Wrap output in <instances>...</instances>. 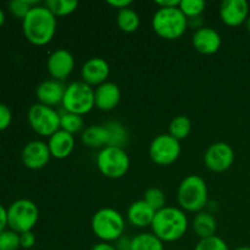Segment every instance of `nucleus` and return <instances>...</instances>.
Returning a JSON list of instances; mask_svg holds the SVG:
<instances>
[{"label":"nucleus","instance_id":"f257e3e1","mask_svg":"<svg viewBox=\"0 0 250 250\" xmlns=\"http://www.w3.org/2000/svg\"><path fill=\"white\" fill-rule=\"evenodd\" d=\"M58 20L45 5H36L22 20V31L31 44L43 46L55 37Z\"/></svg>","mask_w":250,"mask_h":250},{"label":"nucleus","instance_id":"f03ea898","mask_svg":"<svg viewBox=\"0 0 250 250\" xmlns=\"http://www.w3.org/2000/svg\"><path fill=\"white\" fill-rule=\"evenodd\" d=\"M189 221L181 208L165 207L156 211L151 224V232L164 243L180 241L187 233Z\"/></svg>","mask_w":250,"mask_h":250},{"label":"nucleus","instance_id":"7ed1b4c3","mask_svg":"<svg viewBox=\"0 0 250 250\" xmlns=\"http://www.w3.org/2000/svg\"><path fill=\"white\" fill-rule=\"evenodd\" d=\"M177 202L185 212L198 214L203 211L209 202V190L204 178L198 175L183 178L178 186Z\"/></svg>","mask_w":250,"mask_h":250},{"label":"nucleus","instance_id":"20e7f679","mask_svg":"<svg viewBox=\"0 0 250 250\" xmlns=\"http://www.w3.org/2000/svg\"><path fill=\"white\" fill-rule=\"evenodd\" d=\"M90 227L100 242L112 243L125 234L126 221L117 210L112 208H103L93 215Z\"/></svg>","mask_w":250,"mask_h":250},{"label":"nucleus","instance_id":"39448f33","mask_svg":"<svg viewBox=\"0 0 250 250\" xmlns=\"http://www.w3.org/2000/svg\"><path fill=\"white\" fill-rule=\"evenodd\" d=\"M151 27L160 38L176 41L188 29L187 17L182 14L180 7L158 9L151 19Z\"/></svg>","mask_w":250,"mask_h":250},{"label":"nucleus","instance_id":"423d86ee","mask_svg":"<svg viewBox=\"0 0 250 250\" xmlns=\"http://www.w3.org/2000/svg\"><path fill=\"white\" fill-rule=\"evenodd\" d=\"M95 163L99 172L111 180H119L126 176L131 166L128 154L124 148L117 146H105L100 149Z\"/></svg>","mask_w":250,"mask_h":250},{"label":"nucleus","instance_id":"0eeeda50","mask_svg":"<svg viewBox=\"0 0 250 250\" xmlns=\"http://www.w3.org/2000/svg\"><path fill=\"white\" fill-rule=\"evenodd\" d=\"M63 111L77 114L80 116L89 114L95 107L94 88L83 81H76L66 87L62 99Z\"/></svg>","mask_w":250,"mask_h":250},{"label":"nucleus","instance_id":"6e6552de","mask_svg":"<svg viewBox=\"0 0 250 250\" xmlns=\"http://www.w3.org/2000/svg\"><path fill=\"white\" fill-rule=\"evenodd\" d=\"M38 220V207L29 199H19L7 208V226L19 234L32 231Z\"/></svg>","mask_w":250,"mask_h":250},{"label":"nucleus","instance_id":"1a4fd4ad","mask_svg":"<svg viewBox=\"0 0 250 250\" xmlns=\"http://www.w3.org/2000/svg\"><path fill=\"white\" fill-rule=\"evenodd\" d=\"M29 126L42 137H51L60 129V112L43 104H33L27 114Z\"/></svg>","mask_w":250,"mask_h":250},{"label":"nucleus","instance_id":"9d476101","mask_svg":"<svg viewBox=\"0 0 250 250\" xmlns=\"http://www.w3.org/2000/svg\"><path fill=\"white\" fill-rule=\"evenodd\" d=\"M181 151V142L168 133L156 136L149 146V156L159 166L172 165L178 160Z\"/></svg>","mask_w":250,"mask_h":250},{"label":"nucleus","instance_id":"9b49d317","mask_svg":"<svg viewBox=\"0 0 250 250\" xmlns=\"http://www.w3.org/2000/svg\"><path fill=\"white\" fill-rule=\"evenodd\" d=\"M234 150L225 142H216L207 149L204 154V164L208 170L221 173L229 170L234 163Z\"/></svg>","mask_w":250,"mask_h":250},{"label":"nucleus","instance_id":"f8f14e48","mask_svg":"<svg viewBox=\"0 0 250 250\" xmlns=\"http://www.w3.org/2000/svg\"><path fill=\"white\" fill-rule=\"evenodd\" d=\"M46 68L53 80L63 82L75 70V58L66 49H56L49 55Z\"/></svg>","mask_w":250,"mask_h":250},{"label":"nucleus","instance_id":"ddd939ff","mask_svg":"<svg viewBox=\"0 0 250 250\" xmlns=\"http://www.w3.org/2000/svg\"><path fill=\"white\" fill-rule=\"evenodd\" d=\"M22 163L29 170H41L49 164L51 159L48 143L43 141H32L22 149Z\"/></svg>","mask_w":250,"mask_h":250},{"label":"nucleus","instance_id":"4468645a","mask_svg":"<svg viewBox=\"0 0 250 250\" xmlns=\"http://www.w3.org/2000/svg\"><path fill=\"white\" fill-rule=\"evenodd\" d=\"M110 76V65L103 58H90L83 63L81 68V77L90 87H99L107 82Z\"/></svg>","mask_w":250,"mask_h":250},{"label":"nucleus","instance_id":"2eb2a0df","mask_svg":"<svg viewBox=\"0 0 250 250\" xmlns=\"http://www.w3.org/2000/svg\"><path fill=\"white\" fill-rule=\"evenodd\" d=\"M219 12L226 26L238 27L246 23L249 17V4L247 0H225L220 5Z\"/></svg>","mask_w":250,"mask_h":250},{"label":"nucleus","instance_id":"dca6fc26","mask_svg":"<svg viewBox=\"0 0 250 250\" xmlns=\"http://www.w3.org/2000/svg\"><path fill=\"white\" fill-rule=\"evenodd\" d=\"M67 85L65 83L56 80H46L39 83L36 89L37 99L39 104L46 105V106L55 107L62 104L63 95Z\"/></svg>","mask_w":250,"mask_h":250},{"label":"nucleus","instance_id":"f3484780","mask_svg":"<svg viewBox=\"0 0 250 250\" xmlns=\"http://www.w3.org/2000/svg\"><path fill=\"white\" fill-rule=\"evenodd\" d=\"M192 44L195 50L204 55H212L221 48L222 39L217 31L211 27H203L194 31L192 37Z\"/></svg>","mask_w":250,"mask_h":250},{"label":"nucleus","instance_id":"a211bd4d","mask_svg":"<svg viewBox=\"0 0 250 250\" xmlns=\"http://www.w3.org/2000/svg\"><path fill=\"white\" fill-rule=\"evenodd\" d=\"M95 107L102 111H112L121 102V89L114 82H105L94 89Z\"/></svg>","mask_w":250,"mask_h":250},{"label":"nucleus","instance_id":"6ab92c4d","mask_svg":"<svg viewBox=\"0 0 250 250\" xmlns=\"http://www.w3.org/2000/svg\"><path fill=\"white\" fill-rule=\"evenodd\" d=\"M75 144L76 141L72 134L62 131V129H59L53 136L49 137L48 146L51 158L58 159V160H63V159L68 158L75 149Z\"/></svg>","mask_w":250,"mask_h":250},{"label":"nucleus","instance_id":"aec40b11","mask_svg":"<svg viewBox=\"0 0 250 250\" xmlns=\"http://www.w3.org/2000/svg\"><path fill=\"white\" fill-rule=\"evenodd\" d=\"M156 211L151 209L143 199L133 202L127 209V221L137 229L150 227Z\"/></svg>","mask_w":250,"mask_h":250},{"label":"nucleus","instance_id":"412c9836","mask_svg":"<svg viewBox=\"0 0 250 250\" xmlns=\"http://www.w3.org/2000/svg\"><path fill=\"white\" fill-rule=\"evenodd\" d=\"M193 231L200 239L216 236L217 221L212 214L208 211H200L193 219Z\"/></svg>","mask_w":250,"mask_h":250},{"label":"nucleus","instance_id":"4be33fe9","mask_svg":"<svg viewBox=\"0 0 250 250\" xmlns=\"http://www.w3.org/2000/svg\"><path fill=\"white\" fill-rule=\"evenodd\" d=\"M82 143L93 149H103L109 144V136L104 125H93L82 132Z\"/></svg>","mask_w":250,"mask_h":250},{"label":"nucleus","instance_id":"5701e85b","mask_svg":"<svg viewBox=\"0 0 250 250\" xmlns=\"http://www.w3.org/2000/svg\"><path fill=\"white\" fill-rule=\"evenodd\" d=\"M109 136V144L107 146H117L124 148L128 143V131L126 127L119 121H110L104 125Z\"/></svg>","mask_w":250,"mask_h":250},{"label":"nucleus","instance_id":"b1692460","mask_svg":"<svg viewBox=\"0 0 250 250\" xmlns=\"http://www.w3.org/2000/svg\"><path fill=\"white\" fill-rule=\"evenodd\" d=\"M116 23L119 28L125 33H134L141 26V19L136 10H133L132 7H127V9L117 11Z\"/></svg>","mask_w":250,"mask_h":250},{"label":"nucleus","instance_id":"393cba45","mask_svg":"<svg viewBox=\"0 0 250 250\" xmlns=\"http://www.w3.org/2000/svg\"><path fill=\"white\" fill-rule=\"evenodd\" d=\"M132 250H165V246L153 232H143L132 238Z\"/></svg>","mask_w":250,"mask_h":250},{"label":"nucleus","instance_id":"a878e982","mask_svg":"<svg viewBox=\"0 0 250 250\" xmlns=\"http://www.w3.org/2000/svg\"><path fill=\"white\" fill-rule=\"evenodd\" d=\"M190 132H192V121L189 120V117L185 116V115L176 116L168 126V134H171L173 138L180 142L187 138Z\"/></svg>","mask_w":250,"mask_h":250},{"label":"nucleus","instance_id":"bb28decb","mask_svg":"<svg viewBox=\"0 0 250 250\" xmlns=\"http://www.w3.org/2000/svg\"><path fill=\"white\" fill-rule=\"evenodd\" d=\"M60 129L68 132L75 136L76 133L84 131V120L83 116L72 112L62 111L60 114Z\"/></svg>","mask_w":250,"mask_h":250},{"label":"nucleus","instance_id":"cd10ccee","mask_svg":"<svg viewBox=\"0 0 250 250\" xmlns=\"http://www.w3.org/2000/svg\"><path fill=\"white\" fill-rule=\"evenodd\" d=\"M44 5L55 17L68 16L78 7V2L75 0H46Z\"/></svg>","mask_w":250,"mask_h":250},{"label":"nucleus","instance_id":"c85d7f7f","mask_svg":"<svg viewBox=\"0 0 250 250\" xmlns=\"http://www.w3.org/2000/svg\"><path fill=\"white\" fill-rule=\"evenodd\" d=\"M143 200L155 211L164 209L166 207V197L165 193L160 188L151 187L144 192Z\"/></svg>","mask_w":250,"mask_h":250},{"label":"nucleus","instance_id":"c756f323","mask_svg":"<svg viewBox=\"0 0 250 250\" xmlns=\"http://www.w3.org/2000/svg\"><path fill=\"white\" fill-rule=\"evenodd\" d=\"M178 7L187 19H192V17L203 16L207 4L203 0H181Z\"/></svg>","mask_w":250,"mask_h":250},{"label":"nucleus","instance_id":"7c9ffc66","mask_svg":"<svg viewBox=\"0 0 250 250\" xmlns=\"http://www.w3.org/2000/svg\"><path fill=\"white\" fill-rule=\"evenodd\" d=\"M36 5H39L38 1H29V0H11L7 4L9 11L17 19L23 20L28 15L31 9Z\"/></svg>","mask_w":250,"mask_h":250},{"label":"nucleus","instance_id":"2f4dec72","mask_svg":"<svg viewBox=\"0 0 250 250\" xmlns=\"http://www.w3.org/2000/svg\"><path fill=\"white\" fill-rule=\"evenodd\" d=\"M20 234L12 229H4L0 232V250H19Z\"/></svg>","mask_w":250,"mask_h":250},{"label":"nucleus","instance_id":"473e14b6","mask_svg":"<svg viewBox=\"0 0 250 250\" xmlns=\"http://www.w3.org/2000/svg\"><path fill=\"white\" fill-rule=\"evenodd\" d=\"M194 250H229L226 242L219 236L200 239Z\"/></svg>","mask_w":250,"mask_h":250},{"label":"nucleus","instance_id":"72a5a7b5","mask_svg":"<svg viewBox=\"0 0 250 250\" xmlns=\"http://www.w3.org/2000/svg\"><path fill=\"white\" fill-rule=\"evenodd\" d=\"M12 122V112L7 105L0 103V131L9 128Z\"/></svg>","mask_w":250,"mask_h":250},{"label":"nucleus","instance_id":"f704fd0d","mask_svg":"<svg viewBox=\"0 0 250 250\" xmlns=\"http://www.w3.org/2000/svg\"><path fill=\"white\" fill-rule=\"evenodd\" d=\"M36 244V236L32 231L24 232V233L20 234V246L23 249H31L33 248Z\"/></svg>","mask_w":250,"mask_h":250},{"label":"nucleus","instance_id":"c9c22d12","mask_svg":"<svg viewBox=\"0 0 250 250\" xmlns=\"http://www.w3.org/2000/svg\"><path fill=\"white\" fill-rule=\"evenodd\" d=\"M115 248L116 250H132V238L124 234L115 242Z\"/></svg>","mask_w":250,"mask_h":250},{"label":"nucleus","instance_id":"e433bc0d","mask_svg":"<svg viewBox=\"0 0 250 250\" xmlns=\"http://www.w3.org/2000/svg\"><path fill=\"white\" fill-rule=\"evenodd\" d=\"M107 4H109L110 6L114 7V9H116L117 11H120V10L131 7V5L133 4V2H132L131 0H110V1H107Z\"/></svg>","mask_w":250,"mask_h":250},{"label":"nucleus","instance_id":"4c0bfd02","mask_svg":"<svg viewBox=\"0 0 250 250\" xmlns=\"http://www.w3.org/2000/svg\"><path fill=\"white\" fill-rule=\"evenodd\" d=\"M188 22V28H193L195 31L203 28L204 27V17L203 16H197L192 17V19H187Z\"/></svg>","mask_w":250,"mask_h":250},{"label":"nucleus","instance_id":"58836bf2","mask_svg":"<svg viewBox=\"0 0 250 250\" xmlns=\"http://www.w3.org/2000/svg\"><path fill=\"white\" fill-rule=\"evenodd\" d=\"M181 0H158L155 4L158 5L159 9H168V7H178Z\"/></svg>","mask_w":250,"mask_h":250},{"label":"nucleus","instance_id":"ea45409f","mask_svg":"<svg viewBox=\"0 0 250 250\" xmlns=\"http://www.w3.org/2000/svg\"><path fill=\"white\" fill-rule=\"evenodd\" d=\"M7 226V209H5L4 205L0 204V232L4 231Z\"/></svg>","mask_w":250,"mask_h":250},{"label":"nucleus","instance_id":"a19ab883","mask_svg":"<svg viewBox=\"0 0 250 250\" xmlns=\"http://www.w3.org/2000/svg\"><path fill=\"white\" fill-rule=\"evenodd\" d=\"M90 250H116L114 244L106 243V242H99V243L94 244Z\"/></svg>","mask_w":250,"mask_h":250},{"label":"nucleus","instance_id":"79ce46f5","mask_svg":"<svg viewBox=\"0 0 250 250\" xmlns=\"http://www.w3.org/2000/svg\"><path fill=\"white\" fill-rule=\"evenodd\" d=\"M4 22H5V12H4V10L0 7V27L4 24Z\"/></svg>","mask_w":250,"mask_h":250},{"label":"nucleus","instance_id":"37998d69","mask_svg":"<svg viewBox=\"0 0 250 250\" xmlns=\"http://www.w3.org/2000/svg\"><path fill=\"white\" fill-rule=\"evenodd\" d=\"M246 27H247V29H248L249 33H250V16L248 17V19H247V21H246Z\"/></svg>","mask_w":250,"mask_h":250},{"label":"nucleus","instance_id":"c03bdc74","mask_svg":"<svg viewBox=\"0 0 250 250\" xmlns=\"http://www.w3.org/2000/svg\"><path fill=\"white\" fill-rule=\"evenodd\" d=\"M234 250H250V247H238V248H236Z\"/></svg>","mask_w":250,"mask_h":250}]
</instances>
